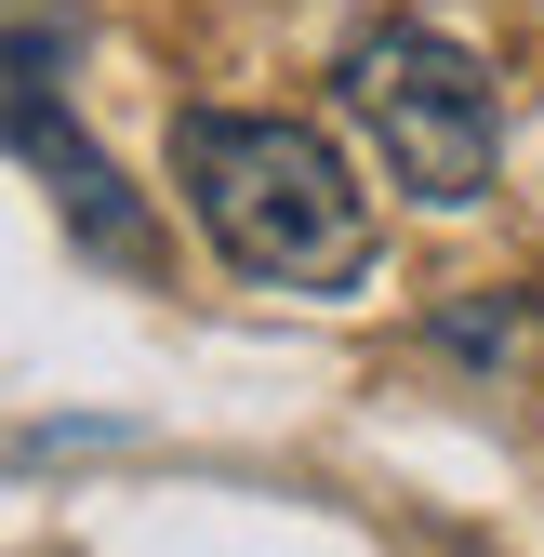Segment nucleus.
<instances>
[{
  "instance_id": "4",
  "label": "nucleus",
  "mask_w": 544,
  "mask_h": 557,
  "mask_svg": "<svg viewBox=\"0 0 544 557\" xmlns=\"http://www.w3.org/2000/svg\"><path fill=\"white\" fill-rule=\"evenodd\" d=\"M438 345H452V359H518V345H531V306H518V293L452 306V319H438Z\"/></svg>"
},
{
  "instance_id": "2",
  "label": "nucleus",
  "mask_w": 544,
  "mask_h": 557,
  "mask_svg": "<svg viewBox=\"0 0 544 557\" xmlns=\"http://www.w3.org/2000/svg\"><path fill=\"white\" fill-rule=\"evenodd\" d=\"M346 120L372 133L385 186H412L425 213H465V199H492V160H505V107H492V66L465 53L452 27H372L346 40Z\"/></svg>"
},
{
  "instance_id": "1",
  "label": "nucleus",
  "mask_w": 544,
  "mask_h": 557,
  "mask_svg": "<svg viewBox=\"0 0 544 557\" xmlns=\"http://www.w3.org/2000/svg\"><path fill=\"white\" fill-rule=\"evenodd\" d=\"M173 186H186L199 239H213L252 293L346 306L372 278V199H359V173L332 160V133H306L280 107H186L173 120Z\"/></svg>"
},
{
  "instance_id": "3",
  "label": "nucleus",
  "mask_w": 544,
  "mask_h": 557,
  "mask_svg": "<svg viewBox=\"0 0 544 557\" xmlns=\"http://www.w3.org/2000/svg\"><path fill=\"white\" fill-rule=\"evenodd\" d=\"M14 160L40 173L53 226L81 239L94 265H160V226H147V199H133V186L107 173V147H94L81 120H53V27H40V14L14 27Z\"/></svg>"
}]
</instances>
